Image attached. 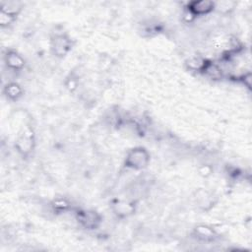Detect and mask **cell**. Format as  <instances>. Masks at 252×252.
<instances>
[{
    "label": "cell",
    "mask_w": 252,
    "mask_h": 252,
    "mask_svg": "<svg viewBox=\"0 0 252 252\" xmlns=\"http://www.w3.org/2000/svg\"><path fill=\"white\" fill-rule=\"evenodd\" d=\"M150 162V154L144 147H135L126 154L124 165L127 168L141 170L146 168Z\"/></svg>",
    "instance_id": "1"
},
{
    "label": "cell",
    "mask_w": 252,
    "mask_h": 252,
    "mask_svg": "<svg viewBox=\"0 0 252 252\" xmlns=\"http://www.w3.org/2000/svg\"><path fill=\"white\" fill-rule=\"evenodd\" d=\"M72 48V39L68 34L55 33L50 40V49L57 57H64Z\"/></svg>",
    "instance_id": "2"
},
{
    "label": "cell",
    "mask_w": 252,
    "mask_h": 252,
    "mask_svg": "<svg viewBox=\"0 0 252 252\" xmlns=\"http://www.w3.org/2000/svg\"><path fill=\"white\" fill-rule=\"evenodd\" d=\"M76 219L87 229H94L101 222V217L94 210H78L76 212Z\"/></svg>",
    "instance_id": "3"
},
{
    "label": "cell",
    "mask_w": 252,
    "mask_h": 252,
    "mask_svg": "<svg viewBox=\"0 0 252 252\" xmlns=\"http://www.w3.org/2000/svg\"><path fill=\"white\" fill-rule=\"evenodd\" d=\"M215 10V2L210 0H194L186 5V12L193 18L198 16H205Z\"/></svg>",
    "instance_id": "4"
},
{
    "label": "cell",
    "mask_w": 252,
    "mask_h": 252,
    "mask_svg": "<svg viewBox=\"0 0 252 252\" xmlns=\"http://www.w3.org/2000/svg\"><path fill=\"white\" fill-rule=\"evenodd\" d=\"M15 147L23 156L29 155L34 147V137L31 129H26L20 133L16 139Z\"/></svg>",
    "instance_id": "5"
},
{
    "label": "cell",
    "mask_w": 252,
    "mask_h": 252,
    "mask_svg": "<svg viewBox=\"0 0 252 252\" xmlns=\"http://www.w3.org/2000/svg\"><path fill=\"white\" fill-rule=\"evenodd\" d=\"M4 62L10 70L21 71L25 67V59L16 50L9 49L4 55Z\"/></svg>",
    "instance_id": "6"
},
{
    "label": "cell",
    "mask_w": 252,
    "mask_h": 252,
    "mask_svg": "<svg viewBox=\"0 0 252 252\" xmlns=\"http://www.w3.org/2000/svg\"><path fill=\"white\" fill-rule=\"evenodd\" d=\"M112 211L117 217L125 218L129 217L135 212V206L132 203L122 201V200H116L111 205Z\"/></svg>",
    "instance_id": "7"
},
{
    "label": "cell",
    "mask_w": 252,
    "mask_h": 252,
    "mask_svg": "<svg viewBox=\"0 0 252 252\" xmlns=\"http://www.w3.org/2000/svg\"><path fill=\"white\" fill-rule=\"evenodd\" d=\"M195 201H196V204L198 205V207L205 211L210 210L215 204L214 196L210 192H208L204 189H200L196 192Z\"/></svg>",
    "instance_id": "8"
},
{
    "label": "cell",
    "mask_w": 252,
    "mask_h": 252,
    "mask_svg": "<svg viewBox=\"0 0 252 252\" xmlns=\"http://www.w3.org/2000/svg\"><path fill=\"white\" fill-rule=\"evenodd\" d=\"M193 234L196 238L203 241H212L217 237L216 231L212 227L205 224L197 225L193 230Z\"/></svg>",
    "instance_id": "9"
},
{
    "label": "cell",
    "mask_w": 252,
    "mask_h": 252,
    "mask_svg": "<svg viewBox=\"0 0 252 252\" xmlns=\"http://www.w3.org/2000/svg\"><path fill=\"white\" fill-rule=\"evenodd\" d=\"M4 94L8 98L12 100H17L23 95V89L19 84L11 82L4 87Z\"/></svg>",
    "instance_id": "10"
},
{
    "label": "cell",
    "mask_w": 252,
    "mask_h": 252,
    "mask_svg": "<svg viewBox=\"0 0 252 252\" xmlns=\"http://www.w3.org/2000/svg\"><path fill=\"white\" fill-rule=\"evenodd\" d=\"M208 60L201 58V57H192L187 61V66L189 69L193 70V71H198L201 72L204 70L205 66L207 65Z\"/></svg>",
    "instance_id": "11"
},
{
    "label": "cell",
    "mask_w": 252,
    "mask_h": 252,
    "mask_svg": "<svg viewBox=\"0 0 252 252\" xmlns=\"http://www.w3.org/2000/svg\"><path fill=\"white\" fill-rule=\"evenodd\" d=\"M52 207H53L54 211H56L58 213H61V212L66 211L69 208V203L66 200L59 198V199H56L52 202Z\"/></svg>",
    "instance_id": "12"
},
{
    "label": "cell",
    "mask_w": 252,
    "mask_h": 252,
    "mask_svg": "<svg viewBox=\"0 0 252 252\" xmlns=\"http://www.w3.org/2000/svg\"><path fill=\"white\" fill-rule=\"evenodd\" d=\"M235 7L234 2H229V1H221V2H215V9H219L221 12H229Z\"/></svg>",
    "instance_id": "13"
},
{
    "label": "cell",
    "mask_w": 252,
    "mask_h": 252,
    "mask_svg": "<svg viewBox=\"0 0 252 252\" xmlns=\"http://www.w3.org/2000/svg\"><path fill=\"white\" fill-rule=\"evenodd\" d=\"M16 17L14 16H11L5 12H2L0 13V25L2 28H5V27H9L10 25H12L15 21Z\"/></svg>",
    "instance_id": "14"
}]
</instances>
